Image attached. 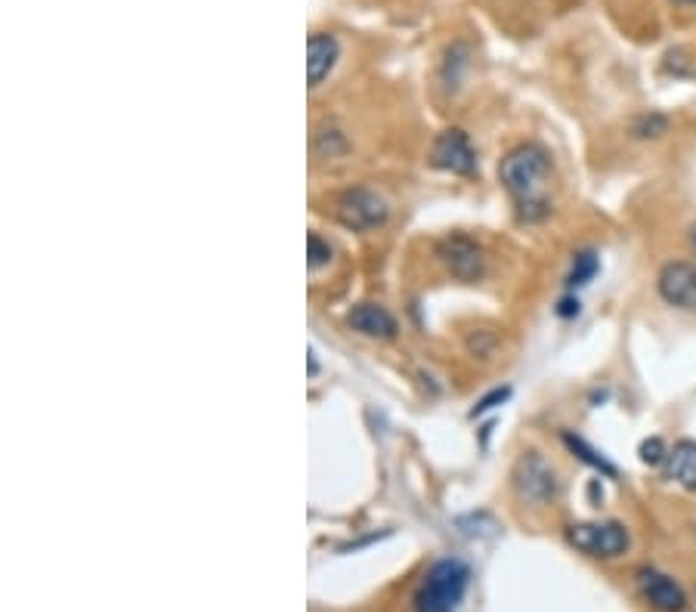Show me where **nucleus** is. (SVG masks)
<instances>
[{"label": "nucleus", "instance_id": "obj_1", "mask_svg": "<svg viewBox=\"0 0 696 612\" xmlns=\"http://www.w3.org/2000/svg\"><path fill=\"white\" fill-rule=\"evenodd\" d=\"M502 186L517 201V214L526 223H539L551 214L548 183H551V158L542 146H517L499 164Z\"/></svg>", "mask_w": 696, "mask_h": 612}, {"label": "nucleus", "instance_id": "obj_2", "mask_svg": "<svg viewBox=\"0 0 696 612\" xmlns=\"http://www.w3.org/2000/svg\"><path fill=\"white\" fill-rule=\"evenodd\" d=\"M468 566L461 560H440L430 566L415 591V612H452L468 588Z\"/></svg>", "mask_w": 696, "mask_h": 612}, {"label": "nucleus", "instance_id": "obj_3", "mask_svg": "<svg viewBox=\"0 0 696 612\" xmlns=\"http://www.w3.org/2000/svg\"><path fill=\"white\" fill-rule=\"evenodd\" d=\"M331 214H335V220L344 226V229H353V232H369V229H378L390 208L387 201L366 189V186H350L344 192H338L335 198H331Z\"/></svg>", "mask_w": 696, "mask_h": 612}, {"label": "nucleus", "instance_id": "obj_4", "mask_svg": "<svg viewBox=\"0 0 696 612\" xmlns=\"http://www.w3.org/2000/svg\"><path fill=\"white\" fill-rule=\"evenodd\" d=\"M567 541L573 544L576 551H582L588 557H601V560L622 557L628 551V544H632L625 526L616 523V520H607V523H576V526L567 529Z\"/></svg>", "mask_w": 696, "mask_h": 612}, {"label": "nucleus", "instance_id": "obj_5", "mask_svg": "<svg viewBox=\"0 0 696 612\" xmlns=\"http://www.w3.org/2000/svg\"><path fill=\"white\" fill-rule=\"evenodd\" d=\"M511 480H514V492L526 504L545 507L557 495V473L539 452H523L520 461L514 464Z\"/></svg>", "mask_w": 696, "mask_h": 612}, {"label": "nucleus", "instance_id": "obj_6", "mask_svg": "<svg viewBox=\"0 0 696 612\" xmlns=\"http://www.w3.org/2000/svg\"><path fill=\"white\" fill-rule=\"evenodd\" d=\"M437 257L446 266V272L458 282H477L486 272V254L471 235H443L437 242Z\"/></svg>", "mask_w": 696, "mask_h": 612}, {"label": "nucleus", "instance_id": "obj_7", "mask_svg": "<svg viewBox=\"0 0 696 612\" xmlns=\"http://www.w3.org/2000/svg\"><path fill=\"white\" fill-rule=\"evenodd\" d=\"M430 161H434V167L446 170V174H458V177H471L477 170V152L468 140V133L458 127L443 130L437 136L434 149H430Z\"/></svg>", "mask_w": 696, "mask_h": 612}, {"label": "nucleus", "instance_id": "obj_8", "mask_svg": "<svg viewBox=\"0 0 696 612\" xmlns=\"http://www.w3.org/2000/svg\"><path fill=\"white\" fill-rule=\"evenodd\" d=\"M656 288H659V297L669 306L696 313V266L693 263H684V260L666 263L659 269Z\"/></svg>", "mask_w": 696, "mask_h": 612}, {"label": "nucleus", "instance_id": "obj_9", "mask_svg": "<svg viewBox=\"0 0 696 612\" xmlns=\"http://www.w3.org/2000/svg\"><path fill=\"white\" fill-rule=\"evenodd\" d=\"M341 59V44L335 34L328 31H313L307 41V81L310 87H319Z\"/></svg>", "mask_w": 696, "mask_h": 612}, {"label": "nucleus", "instance_id": "obj_10", "mask_svg": "<svg viewBox=\"0 0 696 612\" xmlns=\"http://www.w3.org/2000/svg\"><path fill=\"white\" fill-rule=\"evenodd\" d=\"M638 588H641L644 600L659 612H681L687 606L684 591L672 582L669 575H662L656 569H641L638 572Z\"/></svg>", "mask_w": 696, "mask_h": 612}, {"label": "nucleus", "instance_id": "obj_11", "mask_svg": "<svg viewBox=\"0 0 696 612\" xmlns=\"http://www.w3.org/2000/svg\"><path fill=\"white\" fill-rule=\"evenodd\" d=\"M347 325L362 334V337H375V340H390L396 337V319L384 310L378 303H359L347 313Z\"/></svg>", "mask_w": 696, "mask_h": 612}, {"label": "nucleus", "instance_id": "obj_12", "mask_svg": "<svg viewBox=\"0 0 696 612\" xmlns=\"http://www.w3.org/2000/svg\"><path fill=\"white\" fill-rule=\"evenodd\" d=\"M669 476L687 492H696V442L681 439L669 452Z\"/></svg>", "mask_w": 696, "mask_h": 612}, {"label": "nucleus", "instance_id": "obj_13", "mask_svg": "<svg viewBox=\"0 0 696 612\" xmlns=\"http://www.w3.org/2000/svg\"><path fill=\"white\" fill-rule=\"evenodd\" d=\"M313 149H316V155L319 158H341V155H347V136L338 130V127H319L316 130V136H313Z\"/></svg>", "mask_w": 696, "mask_h": 612}, {"label": "nucleus", "instance_id": "obj_14", "mask_svg": "<svg viewBox=\"0 0 696 612\" xmlns=\"http://www.w3.org/2000/svg\"><path fill=\"white\" fill-rule=\"evenodd\" d=\"M598 254L594 251H582V254H576V260H573V269H570V285L573 288H582V285H588L594 276H598Z\"/></svg>", "mask_w": 696, "mask_h": 612}, {"label": "nucleus", "instance_id": "obj_15", "mask_svg": "<svg viewBox=\"0 0 696 612\" xmlns=\"http://www.w3.org/2000/svg\"><path fill=\"white\" fill-rule=\"evenodd\" d=\"M632 136H638V140H656V136H662L669 130V118L666 115H641V118H635L632 121Z\"/></svg>", "mask_w": 696, "mask_h": 612}, {"label": "nucleus", "instance_id": "obj_16", "mask_svg": "<svg viewBox=\"0 0 696 612\" xmlns=\"http://www.w3.org/2000/svg\"><path fill=\"white\" fill-rule=\"evenodd\" d=\"M464 65H468V47H464V44L449 47L446 62H443V75H446V84H449V87L458 84V68H464Z\"/></svg>", "mask_w": 696, "mask_h": 612}, {"label": "nucleus", "instance_id": "obj_17", "mask_svg": "<svg viewBox=\"0 0 696 612\" xmlns=\"http://www.w3.org/2000/svg\"><path fill=\"white\" fill-rule=\"evenodd\" d=\"M307 263H310V269L316 272L319 266H325L328 260H331V245L325 242L322 235H316V232H310V238H307Z\"/></svg>", "mask_w": 696, "mask_h": 612}, {"label": "nucleus", "instance_id": "obj_18", "mask_svg": "<svg viewBox=\"0 0 696 612\" xmlns=\"http://www.w3.org/2000/svg\"><path fill=\"white\" fill-rule=\"evenodd\" d=\"M563 442H567V446L573 449V452H579V458L582 461H588L591 467H598V470H607V473H613V467L598 455V452H591L588 446H585V442L579 439V436H573V433H563Z\"/></svg>", "mask_w": 696, "mask_h": 612}, {"label": "nucleus", "instance_id": "obj_19", "mask_svg": "<svg viewBox=\"0 0 696 612\" xmlns=\"http://www.w3.org/2000/svg\"><path fill=\"white\" fill-rule=\"evenodd\" d=\"M641 461L644 464H650V467H656V464H662V461H669V449H666V442L662 439H644L641 442Z\"/></svg>", "mask_w": 696, "mask_h": 612}, {"label": "nucleus", "instance_id": "obj_20", "mask_svg": "<svg viewBox=\"0 0 696 612\" xmlns=\"http://www.w3.org/2000/svg\"><path fill=\"white\" fill-rule=\"evenodd\" d=\"M505 399H508V390H495V393H489L486 399H480V402H477L474 418H477V415H483V412H489V408H495V405L505 402Z\"/></svg>", "mask_w": 696, "mask_h": 612}, {"label": "nucleus", "instance_id": "obj_21", "mask_svg": "<svg viewBox=\"0 0 696 612\" xmlns=\"http://www.w3.org/2000/svg\"><path fill=\"white\" fill-rule=\"evenodd\" d=\"M573 313H579V300H563L560 303V316H573Z\"/></svg>", "mask_w": 696, "mask_h": 612}, {"label": "nucleus", "instance_id": "obj_22", "mask_svg": "<svg viewBox=\"0 0 696 612\" xmlns=\"http://www.w3.org/2000/svg\"><path fill=\"white\" fill-rule=\"evenodd\" d=\"M672 4H678V7H696V0H672Z\"/></svg>", "mask_w": 696, "mask_h": 612}, {"label": "nucleus", "instance_id": "obj_23", "mask_svg": "<svg viewBox=\"0 0 696 612\" xmlns=\"http://www.w3.org/2000/svg\"><path fill=\"white\" fill-rule=\"evenodd\" d=\"M690 242H693V251H696V226L690 229Z\"/></svg>", "mask_w": 696, "mask_h": 612}]
</instances>
